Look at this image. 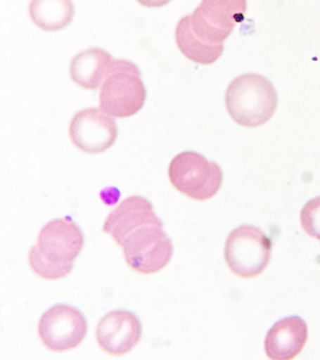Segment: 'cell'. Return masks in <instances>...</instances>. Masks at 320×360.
<instances>
[{
  "instance_id": "obj_1",
  "label": "cell",
  "mask_w": 320,
  "mask_h": 360,
  "mask_svg": "<svg viewBox=\"0 0 320 360\" xmlns=\"http://www.w3.org/2000/svg\"><path fill=\"white\" fill-rule=\"evenodd\" d=\"M224 101L230 117L236 123L245 128H255L274 115L278 95L269 79L257 73H246L229 84Z\"/></svg>"
},
{
  "instance_id": "obj_2",
  "label": "cell",
  "mask_w": 320,
  "mask_h": 360,
  "mask_svg": "<svg viewBox=\"0 0 320 360\" xmlns=\"http://www.w3.org/2000/svg\"><path fill=\"white\" fill-rule=\"evenodd\" d=\"M147 89L139 66L126 59H116L102 84L100 109L117 118L137 114L144 106Z\"/></svg>"
},
{
  "instance_id": "obj_3",
  "label": "cell",
  "mask_w": 320,
  "mask_h": 360,
  "mask_svg": "<svg viewBox=\"0 0 320 360\" xmlns=\"http://www.w3.org/2000/svg\"><path fill=\"white\" fill-rule=\"evenodd\" d=\"M168 177L173 187L188 198L207 201L223 184V170L218 163L195 151H184L171 160Z\"/></svg>"
},
{
  "instance_id": "obj_4",
  "label": "cell",
  "mask_w": 320,
  "mask_h": 360,
  "mask_svg": "<svg viewBox=\"0 0 320 360\" xmlns=\"http://www.w3.org/2000/svg\"><path fill=\"white\" fill-rule=\"evenodd\" d=\"M272 242L260 228L241 225L227 236L224 259L229 269L243 278L257 277L268 266Z\"/></svg>"
},
{
  "instance_id": "obj_5",
  "label": "cell",
  "mask_w": 320,
  "mask_h": 360,
  "mask_svg": "<svg viewBox=\"0 0 320 360\" xmlns=\"http://www.w3.org/2000/svg\"><path fill=\"white\" fill-rule=\"evenodd\" d=\"M126 263L134 271L151 275L161 271L174 255L172 239L162 225L147 224L137 228L122 245Z\"/></svg>"
},
{
  "instance_id": "obj_6",
  "label": "cell",
  "mask_w": 320,
  "mask_h": 360,
  "mask_svg": "<svg viewBox=\"0 0 320 360\" xmlns=\"http://www.w3.org/2000/svg\"><path fill=\"white\" fill-rule=\"evenodd\" d=\"M246 11L247 0H202L189 14L191 28L205 44H224Z\"/></svg>"
},
{
  "instance_id": "obj_7",
  "label": "cell",
  "mask_w": 320,
  "mask_h": 360,
  "mask_svg": "<svg viewBox=\"0 0 320 360\" xmlns=\"http://www.w3.org/2000/svg\"><path fill=\"white\" fill-rule=\"evenodd\" d=\"M88 320L80 309L56 304L39 321V337L50 351L63 353L78 347L88 334Z\"/></svg>"
},
{
  "instance_id": "obj_8",
  "label": "cell",
  "mask_w": 320,
  "mask_h": 360,
  "mask_svg": "<svg viewBox=\"0 0 320 360\" xmlns=\"http://www.w3.org/2000/svg\"><path fill=\"white\" fill-rule=\"evenodd\" d=\"M70 138L79 150L99 154L114 146L119 135L117 122L96 107L81 110L74 115L69 128Z\"/></svg>"
},
{
  "instance_id": "obj_9",
  "label": "cell",
  "mask_w": 320,
  "mask_h": 360,
  "mask_svg": "<svg viewBox=\"0 0 320 360\" xmlns=\"http://www.w3.org/2000/svg\"><path fill=\"white\" fill-rule=\"evenodd\" d=\"M85 235L70 217L55 219L41 228L37 246L41 255L57 264L74 263L82 252Z\"/></svg>"
},
{
  "instance_id": "obj_10",
  "label": "cell",
  "mask_w": 320,
  "mask_h": 360,
  "mask_svg": "<svg viewBox=\"0 0 320 360\" xmlns=\"http://www.w3.org/2000/svg\"><path fill=\"white\" fill-rule=\"evenodd\" d=\"M141 321L127 309L108 312L98 323L96 340L103 352L112 356H124L141 340Z\"/></svg>"
},
{
  "instance_id": "obj_11",
  "label": "cell",
  "mask_w": 320,
  "mask_h": 360,
  "mask_svg": "<svg viewBox=\"0 0 320 360\" xmlns=\"http://www.w3.org/2000/svg\"><path fill=\"white\" fill-rule=\"evenodd\" d=\"M147 224L164 226V222L156 215L151 201L145 197L132 195L122 202L106 218L103 232L108 233L122 246L125 238L137 228Z\"/></svg>"
},
{
  "instance_id": "obj_12",
  "label": "cell",
  "mask_w": 320,
  "mask_h": 360,
  "mask_svg": "<svg viewBox=\"0 0 320 360\" xmlns=\"http://www.w3.org/2000/svg\"><path fill=\"white\" fill-rule=\"evenodd\" d=\"M308 340L307 325L299 316L283 318L267 333L265 352L272 360H291L299 356Z\"/></svg>"
},
{
  "instance_id": "obj_13",
  "label": "cell",
  "mask_w": 320,
  "mask_h": 360,
  "mask_svg": "<svg viewBox=\"0 0 320 360\" xmlns=\"http://www.w3.org/2000/svg\"><path fill=\"white\" fill-rule=\"evenodd\" d=\"M113 56L102 48L92 47L78 53L70 65V75L78 86L96 90L113 64Z\"/></svg>"
},
{
  "instance_id": "obj_14",
  "label": "cell",
  "mask_w": 320,
  "mask_h": 360,
  "mask_svg": "<svg viewBox=\"0 0 320 360\" xmlns=\"http://www.w3.org/2000/svg\"><path fill=\"white\" fill-rule=\"evenodd\" d=\"M30 18L44 31H60L71 24L75 16L72 0H32Z\"/></svg>"
},
{
  "instance_id": "obj_15",
  "label": "cell",
  "mask_w": 320,
  "mask_h": 360,
  "mask_svg": "<svg viewBox=\"0 0 320 360\" xmlns=\"http://www.w3.org/2000/svg\"><path fill=\"white\" fill-rule=\"evenodd\" d=\"M175 39L182 55L196 63L210 65L217 61L223 55L224 44H205L193 34L191 28L189 14L179 20L176 27Z\"/></svg>"
},
{
  "instance_id": "obj_16",
  "label": "cell",
  "mask_w": 320,
  "mask_h": 360,
  "mask_svg": "<svg viewBox=\"0 0 320 360\" xmlns=\"http://www.w3.org/2000/svg\"><path fill=\"white\" fill-rule=\"evenodd\" d=\"M29 264L35 274L49 281L68 277L75 266V263L57 264L49 261L41 255L36 245L30 250Z\"/></svg>"
},
{
  "instance_id": "obj_17",
  "label": "cell",
  "mask_w": 320,
  "mask_h": 360,
  "mask_svg": "<svg viewBox=\"0 0 320 360\" xmlns=\"http://www.w3.org/2000/svg\"><path fill=\"white\" fill-rule=\"evenodd\" d=\"M300 224L309 236L320 241V196L306 202L300 211Z\"/></svg>"
},
{
  "instance_id": "obj_18",
  "label": "cell",
  "mask_w": 320,
  "mask_h": 360,
  "mask_svg": "<svg viewBox=\"0 0 320 360\" xmlns=\"http://www.w3.org/2000/svg\"><path fill=\"white\" fill-rule=\"evenodd\" d=\"M140 5L147 8H161L167 5L172 0H136Z\"/></svg>"
}]
</instances>
